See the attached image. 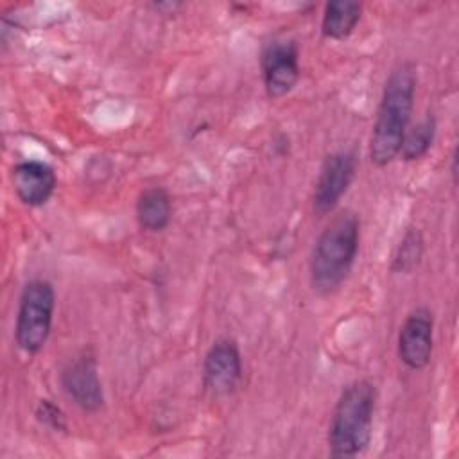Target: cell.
<instances>
[{
	"mask_svg": "<svg viewBox=\"0 0 459 459\" xmlns=\"http://www.w3.org/2000/svg\"><path fill=\"white\" fill-rule=\"evenodd\" d=\"M416 84L414 63L400 61L391 68L369 136V160L375 167H387L398 158L414 109Z\"/></svg>",
	"mask_w": 459,
	"mask_h": 459,
	"instance_id": "6da1fadb",
	"label": "cell"
},
{
	"mask_svg": "<svg viewBox=\"0 0 459 459\" xmlns=\"http://www.w3.org/2000/svg\"><path fill=\"white\" fill-rule=\"evenodd\" d=\"M360 244V219L355 212L337 213L314 242L308 274L314 292L333 294L350 276Z\"/></svg>",
	"mask_w": 459,
	"mask_h": 459,
	"instance_id": "7a4b0ae2",
	"label": "cell"
},
{
	"mask_svg": "<svg viewBox=\"0 0 459 459\" xmlns=\"http://www.w3.org/2000/svg\"><path fill=\"white\" fill-rule=\"evenodd\" d=\"M377 385L368 378L348 384L339 394L328 425V450L332 457L360 455L371 443Z\"/></svg>",
	"mask_w": 459,
	"mask_h": 459,
	"instance_id": "3957f363",
	"label": "cell"
},
{
	"mask_svg": "<svg viewBox=\"0 0 459 459\" xmlns=\"http://www.w3.org/2000/svg\"><path fill=\"white\" fill-rule=\"evenodd\" d=\"M54 308L56 290L48 280L32 278L23 285L14 325V341L23 353L36 355L43 350L52 332Z\"/></svg>",
	"mask_w": 459,
	"mask_h": 459,
	"instance_id": "277c9868",
	"label": "cell"
},
{
	"mask_svg": "<svg viewBox=\"0 0 459 459\" xmlns=\"http://www.w3.org/2000/svg\"><path fill=\"white\" fill-rule=\"evenodd\" d=\"M359 158L353 149L328 154L321 163L312 190V212L317 217L332 213L355 179Z\"/></svg>",
	"mask_w": 459,
	"mask_h": 459,
	"instance_id": "5b68a950",
	"label": "cell"
},
{
	"mask_svg": "<svg viewBox=\"0 0 459 459\" xmlns=\"http://www.w3.org/2000/svg\"><path fill=\"white\" fill-rule=\"evenodd\" d=\"M260 70L264 90L269 99L289 95L301 75L298 43L290 38H274L267 41L260 54Z\"/></svg>",
	"mask_w": 459,
	"mask_h": 459,
	"instance_id": "8992f818",
	"label": "cell"
},
{
	"mask_svg": "<svg viewBox=\"0 0 459 459\" xmlns=\"http://www.w3.org/2000/svg\"><path fill=\"white\" fill-rule=\"evenodd\" d=\"M65 394L84 412H97L104 405V389L99 377L97 359L91 351H81L59 375Z\"/></svg>",
	"mask_w": 459,
	"mask_h": 459,
	"instance_id": "52a82bcc",
	"label": "cell"
},
{
	"mask_svg": "<svg viewBox=\"0 0 459 459\" xmlns=\"http://www.w3.org/2000/svg\"><path fill=\"white\" fill-rule=\"evenodd\" d=\"M434 351V314L427 307H416L403 319L396 353L400 362L411 369L420 371L429 366Z\"/></svg>",
	"mask_w": 459,
	"mask_h": 459,
	"instance_id": "ba28073f",
	"label": "cell"
},
{
	"mask_svg": "<svg viewBox=\"0 0 459 459\" xmlns=\"http://www.w3.org/2000/svg\"><path fill=\"white\" fill-rule=\"evenodd\" d=\"M242 353L237 341L219 337L203 359V384L213 396L231 394L242 380Z\"/></svg>",
	"mask_w": 459,
	"mask_h": 459,
	"instance_id": "9c48e42d",
	"label": "cell"
},
{
	"mask_svg": "<svg viewBox=\"0 0 459 459\" xmlns=\"http://www.w3.org/2000/svg\"><path fill=\"white\" fill-rule=\"evenodd\" d=\"M11 183L16 197L30 208L43 206L56 192L57 178L54 169L39 160H25L13 167Z\"/></svg>",
	"mask_w": 459,
	"mask_h": 459,
	"instance_id": "30bf717a",
	"label": "cell"
},
{
	"mask_svg": "<svg viewBox=\"0 0 459 459\" xmlns=\"http://www.w3.org/2000/svg\"><path fill=\"white\" fill-rule=\"evenodd\" d=\"M134 217L140 230L147 233L163 231L172 219V199L169 190L160 185L140 190L134 204Z\"/></svg>",
	"mask_w": 459,
	"mask_h": 459,
	"instance_id": "8fae6325",
	"label": "cell"
},
{
	"mask_svg": "<svg viewBox=\"0 0 459 459\" xmlns=\"http://www.w3.org/2000/svg\"><path fill=\"white\" fill-rule=\"evenodd\" d=\"M362 16V4L357 0H330L325 4L321 34L328 39H346Z\"/></svg>",
	"mask_w": 459,
	"mask_h": 459,
	"instance_id": "7c38bea8",
	"label": "cell"
},
{
	"mask_svg": "<svg viewBox=\"0 0 459 459\" xmlns=\"http://www.w3.org/2000/svg\"><path fill=\"white\" fill-rule=\"evenodd\" d=\"M436 131H437V120L432 113H427L416 126L407 129L402 140L398 156L403 161H416L423 158L430 151L436 140Z\"/></svg>",
	"mask_w": 459,
	"mask_h": 459,
	"instance_id": "4fadbf2b",
	"label": "cell"
},
{
	"mask_svg": "<svg viewBox=\"0 0 459 459\" xmlns=\"http://www.w3.org/2000/svg\"><path fill=\"white\" fill-rule=\"evenodd\" d=\"M423 253H425V238L421 230L416 226H409L393 253L391 271L396 274L412 273L420 265Z\"/></svg>",
	"mask_w": 459,
	"mask_h": 459,
	"instance_id": "5bb4252c",
	"label": "cell"
},
{
	"mask_svg": "<svg viewBox=\"0 0 459 459\" xmlns=\"http://www.w3.org/2000/svg\"><path fill=\"white\" fill-rule=\"evenodd\" d=\"M36 420L45 425L47 429L54 430V432H66L68 430V421H66V414L63 412V409L54 403L48 398H41L36 405L34 411Z\"/></svg>",
	"mask_w": 459,
	"mask_h": 459,
	"instance_id": "9a60e30c",
	"label": "cell"
}]
</instances>
